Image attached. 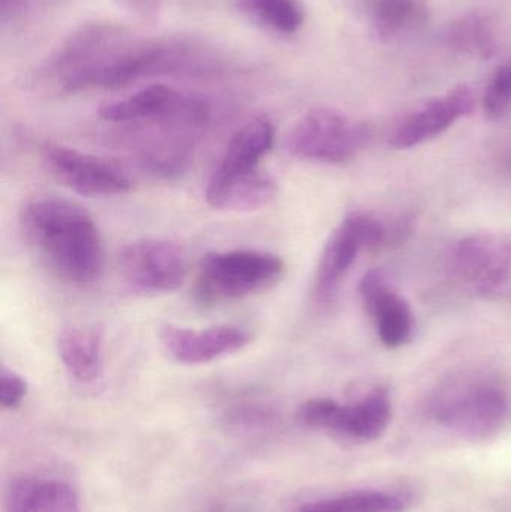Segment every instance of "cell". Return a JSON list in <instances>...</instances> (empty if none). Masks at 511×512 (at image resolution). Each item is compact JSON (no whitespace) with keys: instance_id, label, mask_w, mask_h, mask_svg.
<instances>
[{"instance_id":"6da1fadb","label":"cell","mask_w":511,"mask_h":512,"mask_svg":"<svg viewBox=\"0 0 511 512\" xmlns=\"http://www.w3.org/2000/svg\"><path fill=\"white\" fill-rule=\"evenodd\" d=\"M20 227L30 248L60 279L84 286L101 276V233L83 207L63 198H30L21 207Z\"/></svg>"},{"instance_id":"7a4b0ae2","label":"cell","mask_w":511,"mask_h":512,"mask_svg":"<svg viewBox=\"0 0 511 512\" xmlns=\"http://www.w3.org/2000/svg\"><path fill=\"white\" fill-rule=\"evenodd\" d=\"M426 417L468 442L500 436L511 420L506 382L483 369H464L438 382L426 400Z\"/></svg>"},{"instance_id":"3957f363","label":"cell","mask_w":511,"mask_h":512,"mask_svg":"<svg viewBox=\"0 0 511 512\" xmlns=\"http://www.w3.org/2000/svg\"><path fill=\"white\" fill-rule=\"evenodd\" d=\"M275 143V129L267 119L246 123L231 137L224 155L210 174L206 201L224 212H254L275 197L272 176L261 170L263 159Z\"/></svg>"},{"instance_id":"277c9868","label":"cell","mask_w":511,"mask_h":512,"mask_svg":"<svg viewBox=\"0 0 511 512\" xmlns=\"http://www.w3.org/2000/svg\"><path fill=\"white\" fill-rule=\"evenodd\" d=\"M407 233L404 219L389 222L371 212H351L345 216L321 252L312 288L315 303L320 306L333 303L360 252L380 251L401 242Z\"/></svg>"},{"instance_id":"5b68a950","label":"cell","mask_w":511,"mask_h":512,"mask_svg":"<svg viewBox=\"0 0 511 512\" xmlns=\"http://www.w3.org/2000/svg\"><path fill=\"white\" fill-rule=\"evenodd\" d=\"M285 273L278 255L255 249L210 252L201 259L194 297L201 306L242 300L275 286Z\"/></svg>"},{"instance_id":"8992f818","label":"cell","mask_w":511,"mask_h":512,"mask_svg":"<svg viewBox=\"0 0 511 512\" xmlns=\"http://www.w3.org/2000/svg\"><path fill=\"white\" fill-rule=\"evenodd\" d=\"M297 418L311 429L323 430L344 441L368 444L378 441L389 429L392 400L384 387H375L350 405L329 397H314L300 406Z\"/></svg>"},{"instance_id":"52a82bcc","label":"cell","mask_w":511,"mask_h":512,"mask_svg":"<svg viewBox=\"0 0 511 512\" xmlns=\"http://www.w3.org/2000/svg\"><path fill=\"white\" fill-rule=\"evenodd\" d=\"M368 138L363 123L332 108H315L290 129L287 149L305 161L345 164L362 152Z\"/></svg>"},{"instance_id":"ba28073f","label":"cell","mask_w":511,"mask_h":512,"mask_svg":"<svg viewBox=\"0 0 511 512\" xmlns=\"http://www.w3.org/2000/svg\"><path fill=\"white\" fill-rule=\"evenodd\" d=\"M123 282L141 294H170L182 288L189 273L188 255L177 243L144 239L119 254Z\"/></svg>"},{"instance_id":"9c48e42d","label":"cell","mask_w":511,"mask_h":512,"mask_svg":"<svg viewBox=\"0 0 511 512\" xmlns=\"http://www.w3.org/2000/svg\"><path fill=\"white\" fill-rule=\"evenodd\" d=\"M99 116L110 123L156 120L174 128H200L209 119V108L194 96L164 84H150L129 98L102 105Z\"/></svg>"},{"instance_id":"30bf717a","label":"cell","mask_w":511,"mask_h":512,"mask_svg":"<svg viewBox=\"0 0 511 512\" xmlns=\"http://www.w3.org/2000/svg\"><path fill=\"white\" fill-rule=\"evenodd\" d=\"M42 162L57 182L83 197H116L132 189L128 173L116 162L71 147L47 144Z\"/></svg>"},{"instance_id":"8fae6325","label":"cell","mask_w":511,"mask_h":512,"mask_svg":"<svg viewBox=\"0 0 511 512\" xmlns=\"http://www.w3.org/2000/svg\"><path fill=\"white\" fill-rule=\"evenodd\" d=\"M450 267L471 292L497 294L511 279V240L495 233L464 237L453 248Z\"/></svg>"},{"instance_id":"7c38bea8","label":"cell","mask_w":511,"mask_h":512,"mask_svg":"<svg viewBox=\"0 0 511 512\" xmlns=\"http://www.w3.org/2000/svg\"><path fill=\"white\" fill-rule=\"evenodd\" d=\"M159 337L165 351L177 363L188 366L230 357L243 351L252 342L251 331L236 324L213 325L201 330L168 324L162 327Z\"/></svg>"},{"instance_id":"4fadbf2b","label":"cell","mask_w":511,"mask_h":512,"mask_svg":"<svg viewBox=\"0 0 511 512\" xmlns=\"http://www.w3.org/2000/svg\"><path fill=\"white\" fill-rule=\"evenodd\" d=\"M474 107L476 93L467 84H461L408 114L390 135L389 144L395 149L407 150L434 140L462 117L471 114Z\"/></svg>"},{"instance_id":"5bb4252c","label":"cell","mask_w":511,"mask_h":512,"mask_svg":"<svg viewBox=\"0 0 511 512\" xmlns=\"http://www.w3.org/2000/svg\"><path fill=\"white\" fill-rule=\"evenodd\" d=\"M359 292L366 313L371 316L380 342L386 348L398 349L410 342L414 331L413 312L384 271L374 268L365 273Z\"/></svg>"},{"instance_id":"9a60e30c","label":"cell","mask_w":511,"mask_h":512,"mask_svg":"<svg viewBox=\"0 0 511 512\" xmlns=\"http://www.w3.org/2000/svg\"><path fill=\"white\" fill-rule=\"evenodd\" d=\"M5 512H80V499L69 484L60 480L23 477L6 490Z\"/></svg>"},{"instance_id":"2e32d148","label":"cell","mask_w":511,"mask_h":512,"mask_svg":"<svg viewBox=\"0 0 511 512\" xmlns=\"http://www.w3.org/2000/svg\"><path fill=\"white\" fill-rule=\"evenodd\" d=\"M102 337L95 327H71L60 333L57 352L66 372L80 382L92 384L102 373Z\"/></svg>"},{"instance_id":"e0dca14e","label":"cell","mask_w":511,"mask_h":512,"mask_svg":"<svg viewBox=\"0 0 511 512\" xmlns=\"http://www.w3.org/2000/svg\"><path fill=\"white\" fill-rule=\"evenodd\" d=\"M360 8L372 29L381 38L411 35L428 23L426 0H359Z\"/></svg>"},{"instance_id":"ac0fdd59","label":"cell","mask_w":511,"mask_h":512,"mask_svg":"<svg viewBox=\"0 0 511 512\" xmlns=\"http://www.w3.org/2000/svg\"><path fill=\"white\" fill-rule=\"evenodd\" d=\"M410 505V498L404 493L363 489L317 499L293 512H407Z\"/></svg>"},{"instance_id":"d6986e66","label":"cell","mask_w":511,"mask_h":512,"mask_svg":"<svg viewBox=\"0 0 511 512\" xmlns=\"http://www.w3.org/2000/svg\"><path fill=\"white\" fill-rule=\"evenodd\" d=\"M447 45L456 53L470 59H491L497 50L494 21L483 12H470L450 24L446 33Z\"/></svg>"},{"instance_id":"ffe728a7","label":"cell","mask_w":511,"mask_h":512,"mask_svg":"<svg viewBox=\"0 0 511 512\" xmlns=\"http://www.w3.org/2000/svg\"><path fill=\"white\" fill-rule=\"evenodd\" d=\"M236 6L246 17L282 35L296 33L305 21L297 0H236Z\"/></svg>"},{"instance_id":"44dd1931","label":"cell","mask_w":511,"mask_h":512,"mask_svg":"<svg viewBox=\"0 0 511 512\" xmlns=\"http://www.w3.org/2000/svg\"><path fill=\"white\" fill-rule=\"evenodd\" d=\"M511 107V63L497 69L483 95V110L489 120H500Z\"/></svg>"},{"instance_id":"7402d4cb","label":"cell","mask_w":511,"mask_h":512,"mask_svg":"<svg viewBox=\"0 0 511 512\" xmlns=\"http://www.w3.org/2000/svg\"><path fill=\"white\" fill-rule=\"evenodd\" d=\"M27 382L14 370L3 366L0 372V405L3 409H15L27 396Z\"/></svg>"},{"instance_id":"603a6c76","label":"cell","mask_w":511,"mask_h":512,"mask_svg":"<svg viewBox=\"0 0 511 512\" xmlns=\"http://www.w3.org/2000/svg\"><path fill=\"white\" fill-rule=\"evenodd\" d=\"M164 0H119L120 5L140 17H152L161 9Z\"/></svg>"},{"instance_id":"cb8c5ba5","label":"cell","mask_w":511,"mask_h":512,"mask_svg":"<svg viewBox=\"0 0 511 512\" xmlns=\"http://www.w3.org/2000/svg\"><path fill=\"white\" fill-rule=\"evenodd\" d=\"M26 0H0V17L2 21L14 17L15 14L21 11Z\"/></svg>"},{"instance_id":"d4e9b609","label":"cell","mask_w":511,"mask_h":512,"mask_svg":"<svg viewBox=\"0 0 511 512\" xmlns=\"http://www.w3.org/2000/svg\"><path fill=\"white\" fill-rule=\"evenodd\" d=\"M213 512H242V511L233 510V508H221V510H216V511H213Z\"/></svg>"}]
</instances>
